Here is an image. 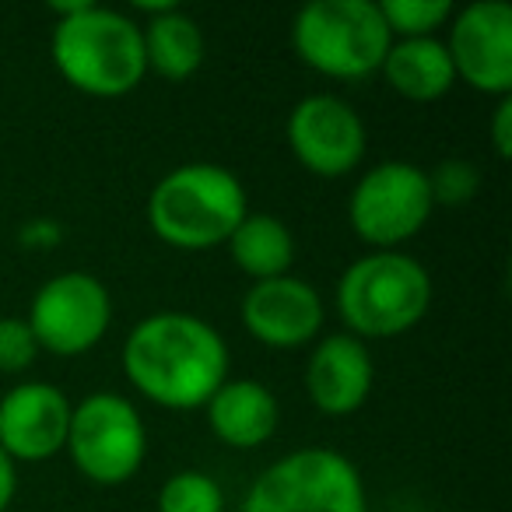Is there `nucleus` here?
Segmentation results:
<instances>
[{
  "label": "nucleus",
  "mask_w": 512,
  "mask_h": 512,
  "mask_svg": "<svg viewBox=\"0 0 512 512\" xmlns=\"http://www.w3.org/2000/svg\"><path fill=\"white\" fill-rule=\"evenodd\" d=\"M39 355V344L32 327L15 316L0 320V372H25Z\"/></svg>",
  "instance_id": "22"
},
{
  "label": "nucleus",
  "mask_w": 512,
  "mask_h": 512,
  "mask_svg": "<svg viewBox=\"0 0 512 512\" xmlns=\"http://www.w3.org/2000/svg\"><path fill=\"white\" fill-rule=\"evenodd\" d=\"M228 253L235 267L253 281H271L288 274L295 260V239L288 225L274 214H246L232 235H228Z\"/></svg>",
  "instance_id": "18"
},
{
  "label": "nucleus",
  "mask_w": 512,
  "mask_h": 512,
  "mask_svg": "<svg viewBox=\"0 0 512 512\" xmlns=\"http://www.w3.org/2000/svg\"><path fill=\"white\" fill-rule=\"evenodd\" d=\"M18 491V470H15V460H11L4 449H0V512H8L11 498Z\"/></svg>",
  "instance_id": "25"
},
{
  "label": "nucleus",
  "mask_w": 512,
  "mask_h": 512,
  "mask_svg": "<svg viewBox=\"0 0 512 512\" xmlns=\"http://www.w3.org/2000/svg\"><path fill=\"white\" fill-rule=\"evenodd\" d=\"M242 512H369L358 467L337 449L309 446L256 477Z\"/></svg>",
  "instance_id": "6"
},
{
  "label": "nucleus",
  "mask_w": 512,
  "mask_h": 512,
  "mask_svg": "<svg viewBox=\"0 0 512 512\" xmlns=\"http://www.w3.org/2000/svg\"><path fill=\"white\" fill-rule=\"evenodd\" d=\"M435 204L428 176L414 162H379L358 179L348 200V221L355 235L379 253L414 239L428 225Z\"/></svg>",
  "instance_id": "8"
},
{
  "label": "nucleus",
  "mask_w": 512,
  "mask_h": 512,
  "mask_svg": "<svg viewBox=\"0 0 512 512\" xmlns=\"http://www.w3.org/2000/svg\"><path fill=\"white\" fill-rule=\"evenodd\" d=\"M204 407L211 432L232 449H256L278 432V397L256 379H225Z\"/></svg>",
  "instance_id": "15"
},
{
  "label": "nucleus",
  "mask_w": 512,
  "mask_h": 512,
  "mask_svg": "<svg viewBox=\"0 0 512 512\" xmlns=\"http://www.w3.org/2000/svg\"><path fill=\"white\" fill-rule=\"evenodd\" d=\"M25 323L32 327L39 348L74 358L92 351L106 337L113 323V299L95 274L64 271L32 295Z\"/></svg>",
  "instance_id": "9"
},
{
  "label": "nucleus",
  "mask_w": 512,
  "mask_h": 512,
  "mask_svg": "<svg viewBox=\"0 0 512 512\" xmlns=\"http://www.w3.org/2000/svg\"><path fill=\"white\" fill-rule=\"evenodd\" d=\"M288 148L306 172L341 179L362 165L369 137L351 102L337 95H306L288 113Z\"/></svg>",
  "instance_id": "10"
},
{
  "label": "nucleus",
  "mask_w": 512,
  "mask_h": 512,
  "mask_svg": "<svg viewBox=\"0 0 512 512\" xmlns=\"http://www.w3.org/2000/svg\"><path fill=\"white\" fill-rule=\"evenodd\" d=\"M491 144H495V155L502 162L512 158V95L498 99L495 113H491Z\"/></svg>",
  "instance_id": "23"
},
{
  "label": "nucleus",
  "mask_w": 512,
  "mask_h": 512,
  "mask_svg": "<svg viewBox=\"0 0 512 512\" xmlns=\"http://www.w3.org/2000/svg\"><path fill=\"white\" fill-rule=\"evenodd\" d=\"M425 176L435 207H467L481 190V172L467 158H442Z\"/></svg>",
  "instance_id": "21"
},
{
  "label": "nucleus",
  "mask_w": 512,
  "mask_h": 512,
  "mask_svg": "<svg viewBox=\"0 0 512 512\" xmlns=\"http://www.w3.org/2000/svg\"><path fill=\"white\" fill-rule=\"evenodd\" d=\"M60 239H64V228L53 218H32V221H25L22 232H18V242L29 249H53Z\"/></svg>",
  "instance_id": "24"
},
{
  "label": "nucleus",
  "mask_w": 512,
  "mask_h": 512,
  "mask_svg": "<svg viewBox=\"0 0 512 512\" xmlns=\"http://www.w3.org/2000/svg\"><path fill=\"white\" fill-rule=\"evenodd\" d=\"M337 313L351 337L383 341L414 330L432 306V278L407 253H369L337 281Z\"/></svg>",
  "instance_id": "4"
},
{
  "label": "nucleus",
  "mask_w": 512,
  "mask_h": 512,
  "mask_svg": "<svg viewBox=\"0 0 512 512\" xmlns=\"http://www.w3.org/2000/svg\"><path fill=\"white\" fill-rule=\"evenodd\" d=\"M158 512H225V491L204 470H179L158 491Z\"/></svg>",
  "instance_id": "20"
},
{
  "label": "nucleus",
  "mask_w": 512,
  "mask_h": 512,
  "mask_svg": "<svg viewBox=\"0 0 512 512\" xmlns=\"http://www.w3.org/2000/svg\"><path fill=\"white\" fill-rule=\"evenodd\" d=\"M64 449L92 484H123L148 456V428L127 397L102 390L71 411Z\"/></svg>",
  "instance_id": "7"
},
{
  "label": "nucleus",
  "mask_w": 512,
  "mask_h": 512,
  "mask_svg": "<svg viewBox=\"0 0 512 512\" xmlns=\"http://www.w3.org/2000/svg\"><path fill=\"white\" fill-rule=\"evenodd\" d=\"M130 386L158 407L197 411L228 379V344L190 313H151L123 341Z\"/></svg>",
  "instance_id": "1"
},
{
  "label": "nucleus",
  "mask_w": 512,
  "mask_h": 512,
  "mask_svg": "<svg viewBox=\"0 0 512 512\" xmlns=\"http://www.w3.org/2000/svg\"><path fill=\"white\" fill-rule=\"evenodd\" d=\"M292 46L323 78L362 81L383 67L393 36L372 0H313L295 15Z\"/></svg>",
  "instance_id": "5"
},
{
  "label": "nucleus",
  "mask_w": 512,
  "mask_h": 512,
  "mask_svg": "<svg viewBox=\"0 0 512 512\" xmlns=\"http://www.w3.org/2000/svg\"><path fill=\"white\" fill-rule=\"evenodd\" d=\"M242 327L253 341L267 348H302L320 334L323 320V299L316 288L292 274H281L271 281H253V288L242 299Z\"/></svg>",
  "instance_id": "12"
},
{
  "label": "nucleus",
  "mask_w": 512,
  "mask_h": 512,
  "mask_svg": "<svg viewBox=\"0 0 512 512\" xmlns=\"http://www.w3.org/2000/svg\"><path fill=\"white\" fill-rule=\"evenodd\" d=\"M71 400L53 383H22L0 400V449L11 460L43 463L67 446Z\"/></svg>",
  "instance_id": "13"
},
{
  "label": "nucleus",
  "mask_w": 512,
  "mask_h": 512,
  "mask_svg": "<svg viewBox=\"0 0 512 512\" xmlns=\"http://www.w3.org/2000/svg\"><path fill=\"white\" fill-rule=\"evenodd\" d=\"M446 53L453 74L474 92L512 95V8L505 0H477L449 18Z\"/></svg>",
  "instance_id": "11"
},
{
  "label": "nucleus",
  "mask_w": 512,
  "mask_h": 512,
  "mask_svg": "<svg viewBox=\"0 0 512 512\" xmlns=\"http://www.w3.org/2000/svg\"><path fill=\"white\" fill-rule=\"evenodd\" d=\"M144 36V57H148V71H155L158 78L172 81H190L193 74L204 67V32L190 15H183L179 8H169L162 15L148 18V29H141Z\"/></svg>",
  "instance_id": "17"
},
{
  "label": "nucleus",
  "mask_w": 512,
  "mask_h": 512,
  "mask_svg": "<svg viewBox=\"0 0 512 512\" xmlns=\"http://www.w3.org/2000/svg\"><path fill=\"white\" fill-rule=\"evenodd\" d=\"M50 57L60 78L92 99H123L148 74L141 25L92 0L57 22Z\"/></svg>",
  "instance_id": "2"
},
{
  "label": "nucleus",
  "mask_w": 512,
  "mask_h": 512,
  "mask_svg": "<svg viewBox=\"0 0 512 512\" xmlns=\"http://www.w3.org/2000/svg\"><path fill=\"white\" fill-rule=\"evenodd\" d=\"M390 36L400 39H432L435 29L449 25L453 4L449 0H383L379 4Z\"/></svg>",
  "instance_id": "19"
},
{
  "label": "nucleus",
  "mask_w": 512,
  "mask_h": 512,
  "mask_svg": "<svg viewBox=\"0 0 512 512\" xmlns=\"http://www.w3.org/2000/svg\"><path fill=\"white\" fill-rule=\"evenodd\" d=\"M383 78L397 95L411 102H435L456 85L453 60L446 53V43L439 39H400L390 46L383 60Z\"/></svg>",
  "instance_id": "16"
},
{
  "label": "nucleus",
  "mask_w": 512,
  "mask_h": 512,
  "mask_svg": "<svg viewBox=\"0 0 512 512\" xmlns=\"http://www.w3.org/2000/svg\"><path fill=\"white\" fill-rule=\"evenodd\" d=\"M372 379H376V365H372L369 348L351 334L323 337L306 365L309 400L316 411L330 414V418L355 414L369 400Z\"/></svg>",
  "instance_id": "14"
},
{
  "label": "nucleus",
  "mask_w": 512,
  "mask_h": 512,
  "mask_svg": "<svg viewBox=\"0 0 512 512\" xmlns=\"http://www.w3.org/2000/svg\"><path fill=\"white\" fill-rule=\"evenodd\" d=\"M249 214L242 183L214 162H190L158 179L148 197V225L165 246L214 249L225 246L228 235Z\"/></svg>",
  "instance_id": "3"
}]
</instances>
